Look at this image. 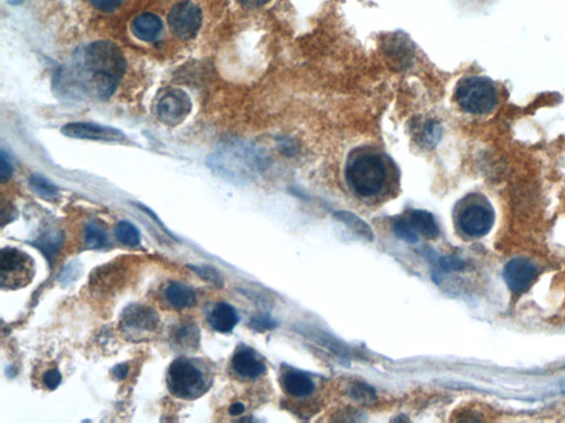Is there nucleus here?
<instances>
[{
	"instance_id": "f257e3e1",
	"label": "nucleus",
	"mask_w": 565,
	"mask_h": 423,
	"mask_svg": "<svg viewBox=\"0 0 565 423\" xmlns=\"http://www.w3.org/2000/svg\"><path fill=\"white\" fill-rule=\"evenodd\" d=\"M71 82L76 89L97 100H106L115 91L125 70V58L114 43L93 42L80 47L73 59Z\"/></svg>"
},
{
	"instance_id": "f03ea898",
	"label": "nucleus",
	"mask_w": 565,
	"mask_h": 423,
	"mask_svg": "<svg viewBox=\"0 0 565 423\" xmlns=\"http://www.w3.org/2000/svg\"><path fill=\"white\" fill-rule=\"evenodd\" d=\"M345 177L352 193L364 201L385 199L399 184V170L394 161L374 146L358 147L349 154Z\"/></svg>"
},
{
	"instance_id": "7ed1b4c3",
	"label": "nucleus",
	"mask_w": 565,
	"mask_h": 423,
	"mask_svg": "<svg viewBox=\"0 0 565 423\" xmlns=\"http://www.w3.org/2000/svg\"><path fill=\"white\" fill-rule=\"evenodd\" d=\"M213 379L203 359L180 357L173 362L167 373L168 389L175 397L194 400L210 389Z\"/></svg>"
},
{
	"instance_id": "20e7f679",
	"label": "nucleus",
	"mask_w": 565,
	"mask_h": 423,
	"mask_svg": "<svg viewBox=\"0 0 565 423\" xmlns=\"http://www.w3.org/2000/svg\"><path fill=\"white\" fill-rule=\"evenodd\" d=\"M454 222L465 237H484L494 226V207L484 194H467L456 204Z\"/></svg>"
},
{
	"instance_id": "39448f33",
	"label": "nucleus",
	"mask_w": 565,
	"mask_h": 423,
	"mask_svg": "<svg viewBox=\"0 0 565 423\" xmlns=\"http://www.w3.org/2000/svg\"><path fill=\"white\" fill-rule=\"evenodd\" d=\"M456 103L471 115H486L497 106L499 95L494 82L479 75L466 76L456 84Z\"/></svg>"
},
{
	"instance_id": "423d86ee",
	"label": "nucleus",
	"mask_w": 565,
	"mask_h": 423,
	"mask_svg": "<svg viewBox=\"0 0 565 423\" xmlns=\"http://www.w3.org/2000/svg\"><path fill=\"white\" fill-rule=\"evenodd\" d=\"M34 262L24 251L13 247L1 251L0 282L3 289L16 290L29 285L34 277Z\"/></svg>"
},
{
	"instance_id": "0eeeda50",
	"label": "nucleus",
	"mask_w": 565,
	"mask_h": 423,
	"mask_svg": "<svg viewBox=\"0 0 565 423\" xmlns=\"http://www.w3.org/2000/svg\"><path fill=\"white\" fill-rule=\"evenodd\" d=\"M157 312L150 306H131L126 309L122 316L120 329L126 339L133 342L150 340L159 329Z\"/></svg>"
},
{
	"instance_id": "6e6552de",
	"label": "nucleus",
	"mask_w": 565,
	"mask_h": 423,
	"mask_svg": "<svg viewBox=\"0 0 565 423\" xmlns=\"http://www.w3.org/2000/svg\"><path fill=\"white\" fill-rule=\"evenodd\" d=\"M192 108V100L186 91L179 89H166L156 100L155 114L166 125L177 126L188 117Z\"/></svg>"
},
{
	"instance_id": "1a4fd4ad",
	"label": "nucleus",
	"mask_w": 565,
	"mask_h": 423,
	"mask_svg": "<svg viewBox=\"0 0 565 423\" xmlns=\"http://www.w3.org/2000/svg\"><path fill=\"white\" fill-rule=\"evenodd\" d=\"M202 22L201 9L189 0H185L171 9L168 24L179 39L190 40L196 37Z\"/></svg>"
},
{
	"instance_id": "9d476101",
	"label": "nucleus",
	"mask_w": 565,
	"mask_h": 423,
	"mask_svg": "<svg viewBox=\"0 0 565 423\" xmlns=\"http://www.w3.org/2000/svg\"><path fill=\"white\" fill-rule=\"evenodd\" d=\"M538 270L528 259L515 258L506 265L503 279L513 292H527L536 280Z\"/></svg>"
},
{
	"instance_id": "9b49d317",
	"label": "nucleus",
	"mask_w": 565,
	"mask_h": 423,
	"mask_svg": "<svg viewBox=\"0 0 565 423\" xmlns=\"http://www.w3.org/2000/svg\"><path fill=\"white\" fill-rule=\"evenodd\" d=\"M61 133L70 138L87 140L123 141V133L117 129L91 123H69L63 126Z\"/></svg>"
},
{
	"instance_id": "f8f14e48",
	"label": "nucleus",
	"mask_w": 565,
	"mask_h": 423,
	"mask_svg": "<svg viewBox=\"0 0 565 423\" xmlns=\"http://www.w3.org/2000/svg\"><path fill=\"white\" fill-rule=\"evenodd\" d=\"M232 369L243 379H257L265 373V365L250 348H240L233 356Z\"/></svg>"
},
{
	"instance_id": "ddd939ff",
	"label": "nucleus",
	"mask_w": 565,
	"mask_h": 423,
	"mask_svg": "<svg viewBox=\"0 0 565 423\" xmlns=\"http://www.w3.org/2000/svg\"><path fill=\"white\" fill-rule=\"evenodd\" d=\"M404 216L412 230L417 235L429 238V239H433L438 236V232H440L438 226H437L435 217L429 212L423 211V209H412V211L408 212Z\"/></svg>"
},
{
	"instance_id": "4468645a",
	"label": "nucleus",
	"mask_w": 565,
	"mask_h": 423,
	"mask_svg": "<svg viewBox=\"0 0 565 423\" xmlns=\"http://www.w3.org/2000/svg\"><path fill=\"white\" fill-rule=\"evenodd\" d=\"M162 22L154 13H143L131 24V31L141 41L152 42L162 34Z\"/></svg>"
},
{
	"instance_id": "2eb2a0df",
	"label": "nucleus",
	"mask_w": 565,
	"mask_h": 423,
	"mask_svg": "<svg viewBox=\"0 0 565 423\" xmlns=\"http://www.w3.org/2000/svg\"><path fill=\"white\" fill-rule=\"evenodd\" d=\"M164 298L175 310L192 308L196 302V295L192 288L179 282H171L165 288Z\"/></svg>"
},
{
	"instance_id": "dca6fc26",
	"label": "nucleus",
	"mask_w": 565,
	"mask_h": 423,
	"mask_svg": "<svg viewBox=\"0 0 565 423\" xmlns=\"http://www.w3.org/2000/svg\"><path fill=\"white\" fill-rule=\"evenodd\" d=\"M171 335L173 344L181 350H196L199 346L200 331L194 322H181L173 327Z\"/></svg>"
},
{
	"instance_id": "f3484780",
	"label": "nucleus",
	"mask_w": 565,
	"mask_h": 423,
	"mask_svg": "<svg viewBox=\"0 0 565 423\" xmlns=\"http://www.w3.org/2000/svg\"><path fill=\"white\" fill-rule=\"evenodd\" d=\"M210 325L220 333H229L236 327L238 316L236 310L228 303L215 304L209 316Z\"/></svg>"
},
{
	"instance_id": "a211bd4d",
	"label": "nucleus",
	"mask_w": 565,
	"mask_h": 423,
	"mask_svg": "<svg viewBox=\"0 0 565 423\" xmlns=\"http://www.w3.org/2000/svg\"><path fill=\"white\" fill-rule=\"evenodd\" d=\"M412 131L416 142L425 148H433L442 137V127L432 119H420L413 124Z\"/></svg>"
},
{
	"instance_id": "6ab92c4d",
	"label": "nucleus",
	"mask_w": 565,
	"mask_h": 423,
	"mask_svg": "<svg viewBox=\"0 0 565 423\" xmlns=\"http://www.w3.org/2000/svg\"><path fill=\"white\" fill-rule=\"evenodd\" d=\"M284 388L293 397H307L314 392L315 385L306 373L288 371L282 378Z\"/></svg>"
},
{
	"instance_id": "aec40b11",
	"label": "nucleus",
	"mask_w": 565,
	"mask_h": 423,
	"mask_svg": "<svg viewBox=\"0 0 565 423\" xmlns=\"http://www.w3.org/2000/svg\"><path fill=\"white\" fill-rule=\"evenodd\" d=\"M115 236L120 243L129 247H135L141 244V232L138 228L127 221H122L116 225Z\"/></svg>"
},
{
	"instance_id": "412c9836",
	"label": "nucleus",
	"mask_w": 565,
	"mask_h": 423,
	"mask_svg": "<svg viewBox=\"0 0 565 423\" xmlns=\"http://www.w3.org/2000/svg\"><path fill=\"white\" fill-rule=\"evenodd\" d=\"M84 239H85L87 248L91 249L103 248L108 243V236L104 228L93 222L87 225L85 232H84Z\"/></svg>"
},
{
	"instance_id": "4be33fe9",
	"label": "nucleus",
	"mask_w": 565,
	"mask_h": 423,
	"mask_svg": "<svg viewBox=\"0 0 565 423\" xmlns=\"http://www.w3.org/2000/svg\"><path fill=\"white\" fill-rule=\"evenodd\" d=\"M336 217H337L338 220L345 223L349 228L357 232L359 236H362V237H364V239H368V241H372L373 234H372L371 228L364 221L357 217L356 215L349 213V212L343 211L338 212Z\"/></svg>"
},
{
	"instance_id": "5701e85b",
	"label": "nucleus",
	"mask_w": 565,
	"mask_h": 423,
	"mask_svg": "<svg viewBox=\"0 0 565 423\" xmlns=\"http://www.w3.org/2000/svg\"><path fill=\"white\" fill-rule=\"evenodd\" d=\"M30 188L38 195L49 199L58 194V188L42 175H34L29 180Z\"/></svg>"
},
{
	"instance_id": "b1692460",
	"label": "nucleus",
	"mask_w": 565,
	"mask_h": 423,
	"mask_svg": "<svg viewBox=\"0 0 565 423\" xmlns=\"http://www.w3.org/2000/svg\"><path fill=\"white\" fill-rule=\"evenodd\" d=\"M393 232L400 239L408 243L414 244L419 241V235L412 230L406 216H400L393 221Z\"/></svg>"
},
{
	"instance_id": "393cba45",
	"label": "nucleus",
	"mask_w": 565,
	"mask_h": 423,
	"mask_svg": "<svg viewBox=\"0 0 565 423\" xmlns=\"http://www.w3.org/2000/svg\"><path fill=\"white\" fill-rule=\"evenodd\" d=\"M350 394L351 397L359 401H364V403H369L376 398V392L372 389L371 387L362 384V383H357L353 385L351 387Z\"/></svg>"
},
{
	"instance_id": "a878e982",
	"label": "nucleus",
	"mask_w": 565,
	"mask_h": 423,
	"mask_svg": "<svg viewBox=\"0 0 565 423\" xmlns=\"http://www.w3.org/2000/svg\"><path fill=\"white\" fill-rule=\"evenodd\" d=\"M192 270L194 272H196L198 276L202 278V279L207 280V281L211 282L213 285H217V287H222V278H221L220 274L217 270L213 269L211 267H192L190 266Z\"/></svg>"
},
{
	"instance_id": "bb28decb",
	"label": "nucleus",
	"mask_w": 565,
	"mask_h": 423,
	"mask_svg": "<svg viewBox=\"0 0 565 423\" xmlns=\"http://www.w3.org/2000/svg\"><path fill=\"white\" fill-rule=\"evenodd\" d=\"M438 266L444 272H457V270L463 269L464 267H465V262L458 257L445 256L438 260Z\"/></svg>"
},
{
	"instance_id": "cd10ccee",
	"label": "nucleus",
	"mask_w": 565,
	"mask_h": 423,
	"mask_svg": "<svg viewBox=\"0 0 565 423\" xmlns=\"http://www.w3.org/2000/svg\"><path fill=\"white\" fill-rule=\"evenodd\" d=\"M13 175V165H11L10 160L8 156L6 154L3 150H1V156H0V181L5 183L11 178Z\"/></svg>"
},
{
	"instance_id": "c85d7f7f",
	"label": "nucleus",
	"mask_w": 565,
	"mask_h": 423,
	"mask_svg": "<svg viewBox=\"0 0 565 423\" xmlns=\"http://www.w3.org/2000/svg\"><path fill=\"white\" fill-rule=\"evenodd\" d=\"M90 3L93 5V7L97 10L104 11V13H110L117 9L122 5L124 0H89Z\"/></svg>"
},
{
	"instance_id": "c756f323",
	"label": "nucleus",
	"mask_w": 565,
	"mask_h": 423,
	"mask_svg": "<svg viewBox=\"0 0 565 423\" xmlns=\"http://www.w3.org/2000/svg\"><path fill=\"white\" fill-rule=\"evenodd\" d=\"M251 327L257 331H266V329H274L276 327V322L273 321L269 316H257L252 320Z\"/></svg>"
},
{
	"instance_id": "7c9ffc66",
	"label": "nucleus",
	"mask_w": 565,
	"mask_h": 423,
	"mask_svg": "<svg viewBox=\"0 0 565 423\" xmlns=\"http://www.w3.org/2000/svg\"><path fill=\"white\" fill-rule=\"evenodd\" d=\"M61 379H62V377H61L60 371L58 369H50L43 376V382H45V386L51 390L55 389L60 385Z\"/></svg>"
},
{
	"instance_id": "2f4dec72",
	"label": "nucleus",
	"mask_w": 565,
	"mask_h": 423,
	"mask_svg": "<svg viewBox=\"0 0 565 423\" xmlns=\"http://www.w3.org/2000/svg\"><path fill=\"white\" fill-rule=\"evenodd\" d=\"M238 1L246 8H257L269 3L270 0H238Z\"/></svg>"
},
{
	"instance_id": "473e14b6",
	"label": "nucleus",
	"mask_w": 565,
	"mask_h": 423,
	"mask_svg": "<svg viewBox=\"0 0 565 423\" xmlns=\"http://www.w3.org/2000/svg\"><path fill=\"white\" fill-rule=\"evenodd\" d=\"M245 411V406L242 403H234L229 408V413L233 417L236 415H241Z\"/></svg>"
},
{
	"instance_id": "72a5a7b5",
	"label": "nucleus",
	"mask_w": 565,
	"mask_h": 423,
	"mask_svg": "<svg viewBox=\"0 0 565 423\" xmlns=\"http://www.w3.org/2000/svg\"><path fill=\"white\" fill-rule=\"evenodd\" d=\"M129 371V366L126 365V364H121V365L116 366L115 369H114V375L118 379H124L127 376Z\"/></svg>"
},
{
	"instance_id": "f704fd0d",
	"label": "nucleus",
	"mask_w": 565,
	"mask_h": 423,
	"mask_svg": "<svg viewBox=\"0 0 565 423\" xmlns=\"http://www.w3.org/2000/svg\"><path fill=\"white\" fill-rule=\"evenodd\" d=\"M7 1H8L9 3H11V5L15 6L20 5V3H24V0H7Z\"/></svg>"
}]
</instances>
